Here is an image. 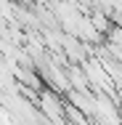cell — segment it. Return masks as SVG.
I'll return each mask as SVG.
<instances>
[{
  "mask_svg": "<svg viewBox=\"0 0 122 125\" xmlns=\"http://www.w3.org/2000/svg\"><path fill=\"white\" fill-rule=\"evenodd\" d=\"M37 109L45 115V120H50V123H64L66 120V101L61 99V93L56 88H50V85H45L40 91Z\"/></svg>",
  "mask_w": 122,
  "mask_h": 125,
  "instance_id": "6da1fadb",
  "label": "cell"
},
{
  "mask_svg": "<svg viewBox=\"0 0 122 125\" xmlns=\"http://www.w3.org/2000/svg\"><path fill=\"white\" fill-rule=\"evenodd\" d=\"M66 75H69V83H72L74 91H93V88H90V80H88V75H85L82 67L66 64Z\"/></svg>",
  "mask_w": 122,
  "mask_h": 125,
  "instance_id": "7a4b0ae2",
  "label": "cell"
},
{
  "mask_svg": "<svg viewBox=\"0 0 122 125\" xmlns=\"http://www.w3.org/2000/svg\"><path fill=\"white\" fill-rule=\"evenodd\" d=\"M109 13H112V11H106V8H93V11H88L90 21L98 27L101 35H109V32H112V19H109Z\"/></svg>",
  "mask_w": 122,
  "mask_h": 125,
  "instance_id": "3957f363",
  "label": "cell"
},
{
  "mask_svg": "<svg viewBox=\"0 0 122 125\" xmlns=\"http://www.w3.org/2000/svg\"><path fill=\"white\" fill-rule=\"evenodd\" d=\"M90 117L77 106V104H66V123H88Z\"/></svg>",
  "mask_w": 122,
  "mask_h": 125,
  "instance_id": "277c9868",
  "label": "cell"
}]
</instances>
